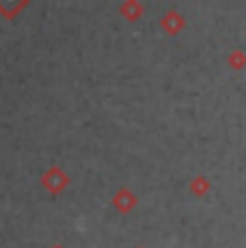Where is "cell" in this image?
<instances>
[{
	"label": "cell",
	"mask_w": 246,
	"mask_h": 248,
	"mask_svg": "<svg viewBox=\"0 0 246 248\" xmlns=\"http://www.w3.org/2000/svg\"><path fill=\"white\" fill-rule=\"evenodd\" d=\"M56 248H59V246H56Z\"/></svg>",
	"instance_id": "obj_3"
},
{
	"label": "cell",
	"mask_w": 246,
	"mask_h": 248,
	"mask_svg": "<svg viewBox=\"0 0 246 248\" xmlns=\"http://www.w3.org/2000/svg\"><path fill=\"white\" fill-rule=\"evenodd\" d=\"M67 184H69L67 175H65L59 166H52V169H48L44 175H41V186L52 194H59Z\"/></svg>",
	"instance_id": "obj_1"
},
{
	"label": "cell",
	"mask_w": 246,
	"mask_h": 248,
	"mask_svg": "<svg viewBox=\"0 0 246 248\" xmlns=\"http://www.w3.org/2000/svg\"><path fill=\"white\" fill-rule=\"evenodd\" d=\"M26 4H28L26 0H22V2H17V4L15 2H0V16H2L4 20H13Z\"/></svg>",
	"instance_id": "obj_2"
}]
</instances>
